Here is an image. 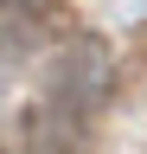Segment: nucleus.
<instances>
[{"label":"nucleus","mask_w":147,"mask_h":154,"mask_svg":"<svg viewBox=\"0 0 147 154\" xmlns=\"http://www.w3.org/2000/svg\"><path fill=\"white\" fill-rule=\"evenodd\" d=\"M109 51L96 45V38H77V45H64L58 58H51L45 71V103L39 116H32V135L51 148H70L77 135L90 128V116H96L109 103Z\"/></svg>","instance_id":"nucleus-1"}]
</instances>
